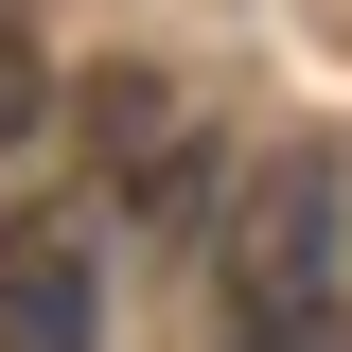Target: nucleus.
Wrapping results in <instances>:
<instances>
[{
  "mask_svg": "<svg viewBox=\"0 0 352 352\" xmlns=\"http://www.w3.org/2000/svg\"><path fill=\"white\" fill-rule=\"evenodd\" d=\"M53 124V53H36V18H18V36H0V141H36Z\"/></svg>",
  "mask_w": 352,
  "mask_h": 352,
  "instance_id": "3",
  "label": "nucleus"
},
{
  "mask_svg": "<svg viewBox=\"0 0 352 352\" xmlns=\"http://www.w3.org/2000/svg\"><path fill=\"white\" fill-rule=\"evenodd\" d=\"M18 18H36V0H0V36H18Z\"/></svg>",
  "mask_w": 352,
  "mask_h": 352,
  "instance_id": "5",
  "label": "nucleus"
},
{
  "mask_svg": "<svg viewBox=\"0 0 352 352\" xmlns=\"http://www.w3.org/2000/svg\"><path fill=\"white\" fill-rule=\"evenodd\" d=\"M0 352H106V264L71 212H0Z\"/></svg>",
  "mask_w": 352,
  "mask_h": 352,
  "instance_id": "2",
  "label": "nucleus"
},
{
  "mask_svg": "<svg viewBox=\"0 0 352 352\" xmlns=\"http://www.w3.org/2000/svg\"><path fill=\"white\" fill-rule=\"evenodd\" d=\"M212 352H352V317H229Z\"/></svg>",
  "mask_w": 352,
  "mask_h": 352,
  "instance_id": "4",
  "label": "nucleus"
},
{
  "mask_svg": "<svg viewBox=\"0 0 352 352\" xmlns=\"http://www.w3.org/2000/svg\"><path fill=\"white\" fill-rule=\"evenodd\" d=\"M229 317H352V176L335 141H264L229 194Z\"/></svg>",
  "mask_w": 352,
  "mask_h": 352,
  "instance_id": "1",
  "label": "nucleus"
}]
</instances>
